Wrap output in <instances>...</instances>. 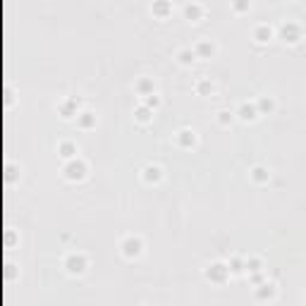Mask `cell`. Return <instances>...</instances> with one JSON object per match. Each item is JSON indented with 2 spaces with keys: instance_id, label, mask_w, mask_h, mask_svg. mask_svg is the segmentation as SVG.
I'll use <instances>...</instances> for the list:
<instances>
[{
  "instance_id": "6da1fadb",
  "label": "cell",
  "mask_w": 306,
  "mask_h": 306,
  "mask_svg": "<svg viewBox=\"0 0 306 306\" xmlns=\"http://www.w3.org/2000/svg\"><path fill=\"white\" fill-rule=\"evenodd\" d=\"M86 172H89V165L82 161V158H70V161L65 163V167H62L65 180H70V182H82L86 177Z\"/></svg>"
},
{
  "instance_id": "7a4b0ae2",
  "label": "cell",
  "mask_w": 306,
  "mask_h": 306,
  "mask_svg": "<svg viewBox=\"0 0 306 306\" xmlns=\"http://www.w3.org/2000/svg\"><path fill=\"white\" fill-rule=\"evenodd\" d=\"M230 275H232V270H230L227 263H223V261H216V263H211V266L206 268V278H208L211 282H216V285H225Z\"/></svg>"
},
{
  "instance_id": "3957f363",
  "label": "cell",
  "mask_w": 306,
  "mask_h": 306,
  "mask_svg": "<svg viewBox=\"0 0 306 306\" xmlns=\"http://www.w3.org/2000/svg\"><path fill=\"white\" fill-rule=\"evenodd\" d=\"M120 251L125 258H139L141 251H144V242L139 239V237H134V234H129L122 239V244H120Z\"/></svg>"
},
{
  "instance_id": "277c9868",
  "label": "cell",
  "mask_w": 306,
  "mask_h": 306,
  "mask_svg": "<svg viewBox=\"0 0 306 306\" xmlns=\"http://www.w3.org/2000/svg\"><path fill=\"white\" fill-rule=\"evenodd\" d=\"M65 268L70 275H82L84 270L89 268V258L84 256V253H70L67 258H65Z\"/></svg>"
},
{
  "instance_id": "5b68a950",
  "label": "cell",
  "mask_w": 306,
  "mask_h": 306,
  "mask_svg": "<svg viewBox=\"0 0 306 306\" xmlns=\"http://www.w3.org/2000/svg\"><path fill=\"white\" fill-rule=\"evenodd\" d=\"M280 38H282L285 43H299V41H302V27H299L297 22H285V24L280 27Z\"/></svg>"
},
{
  "instance_id": "8992f818",
  "label": "cell",
  "mask_w": 306,
  "mask_h": 306,
  "mask_svg": "<svg viewBox=\"0 0 306 306\" xmlns=\"http://www.w3.org/2000/svg\"><path fill=\"white\" fill-rule=\"evenodd\" d=\"M242 122H253L261 112H258V108H256V103H249V101H244L239 108H237V112H234Z\"/></svg>"
},
{
  "instance_id": "52a82bcc",
  "label": "cell",
  "mask_w": 306,
  "mask_h": 306,
  "mask_svg": "<svg viewBox=\"0 0 306 306\" xmlns=\"http://www.w3.org/2000/svg\"><path fill=\"white\" fill-rule=\"evenodd\" d=\"M57 112L65 117V120H72L74 115H79V98H65L60 106H57Z\"/></svg>"
},
{
  "instance_id": "ba28073f",
  "label": "cell",
  "mask_w": 306,
  "mask_h": 306,
  "mask_svg": "<svg viewBox=\"0 0 306 306\" xmlns=\"http://www.w3.org/2000/svg\"><path fill=\"white\" fill-rule=\"evenodd\" d=\"M151 12H153L156 19H167L172 15V2H170V0H153Z\"/></svg>"
},
{
  "instance_id": "9c48e42d",
  "label": "cell",
  "mask_w": 306,
  "mask_h": 306,
  "mask_svg": "<svg viewBox=\"0 0 306 306\" xmlns=\"http://www.w3.org/2000/svg\"><path fill=\"white\" fill-rule=\"evenodd\" d=\"M194 53H196V57H213L216 55V43L208 41V38H201L194 46Z\"/></svg>"
},
{
  "instance_id": "30bf717a",
  "label": "cell",
  "mask_w": 306,
  "mask_h": 306,
  "mask_svg": "<svg viewBox=\"0 0 306 306\" xmlns=\"http://www.w3.org/2000/svg\"><path fill=\"white\" fill-rule=\"evenodd\" d=\"M141 177H144L146 184H156V182L163 180V167L161 165H146L144 172H141Z\"/></svg>"
},
{
  "instance_id": "8fae6325",
  "label": "cell",
  "mask_w": 306,
  "mask_h": 306,
  "mask_svg": "<svg viewBox=\"0 0 306 306\" xmlns=\"http://www.w3.org/2000/svg\"><path fill=\"white\" fill-rule=\"evenodd\" d=\"M177 144L182 148H194L196 146V132L194 129H180L177 132Z\"/></svg>"
},
{
  "instance_id": "7c38bea8",
  "label": "cell",
  "mask_w": 306,
  "mask_h": 306,
  "mask_svg": "<svg viewBox=\"0 0 306 306\" xmlns=\"http://www.w3.org/2000/svg\"><path fill=\"white\" fill-rule=\"evenodd\" d=\"M134 89H137L139 96H151V93H156V82H153V77H141L134 84Z\"/></svg>"
},
{
  "instance_id": "4fadbf2b",
  "label": "cell",
  "mask_w": 306,
  "mask_h": 306,
  "mask_svg": "<svg viewBox=\"0 0 306 306\" xmlns=\"http://www.w3.org/2000/svg\"><path fill=\"white\" fill-rule=\"evenodd\" d=\"M253 38H256L258 43H268L270 38H273V27H268V24H258V27L253 29Z\"/></svg>"
},
{
  "instance_id": "5bb4252c",
  "label": "cell",
  "mask_w": 306,
  "mask_h": 306,
  "mask_svg": "<svg viewBox=\"0 0 306 306\" xmlns=\"http://www.w3.org/2000/svg\"><path fill=\"white\" fill-rule=\"evenodd\" d=\"M134 120L137 122H141V125H148L151 120H153V108H148V106H139V108L134 110Z\"/></svg>"
},
{
  "instance_id": "9a60e30c",
  "label": "cell",
  "mask_w": 306,
  "mask_h": 306,
  "mask_svg": "<svg viewBox=\"0 0 306 306\" xmlns=\"http://www.w3.org/2000/svg\"><path fill=\"white\" fill-rule=\"evenodd\" d=\"M77 125L82 127V129H91V127H96V115H93L91 110L79 112V115H77Z\"/></svg>"
},
{
  "instance_id": "2e32d148",
  "label": "cell",
  "mask_w": 306,
  "mask_h": 306,
  "mask_svg": "<svg viewBox=\"0 0 306 306\" xmlns=\"http://www.w3.org/2000/svg\"><path fill=\"white\" fill-rule=\"evenodd\" d=\"M275 297V285L273 282H261L258 287H256V299H273Z\"/></svg>"
},
{
  "instance_id": "e0dca14e",
  "label": "cell",
  "mask_w": 306,
  "mask_h": 306,
  "mask_svg": "<svg viewBox=\"0 0 306 306\" xmlns=\"http://www.w3.org/2000/svg\"><path fill=\"white\" fill-rule=\"evenodd\" d=\"M184 17L189 19V22H198V19L203 17V7L196 5V2H189V5L184 7Z\"/></svg>"
},
{
  "instance_id": "ac0fdd59",
  "label": "cell",
  "mask_w": 306,
  "mask_h": 306,
  "mask_svg": "<svg viewBox=\"0 0 306 306\" xmlns=\"http://www.w3.org/2000/svg\"><path fill=\"white\" fill-rule=\"evenodd\" d=\"M57 153H60L65 161L77 158V144H72V141H60V146H57Z\"/></svg>"
},
{
  "instance_id": "d6986e66",
  "label": "cell",
  "mask_w": 306,
  "mask_h": 306,
  "mask_svg": "<svg viewBox=\"0 0 306 306\" xmlns=\"http://www.w3.org/2000/svg\"><path fill=\"white\" fill-rule=\"evenodd\" d=\"M256 108H258L261 115H270V112L275 110V101H273L270 96H261V98L256 101Z\"/></svg>"
},
{
  "instance_id": "ffe728a7",
  "label": "cell",
  "mask_w": 306,
  "mask_h": 306,
  "mask_svg": "<svg viewBox=\"0 0 306 306\" xmlns=\"http://www.w3.org/2000/svg\"><path fill=\"white\" fill-rule=\"evenodd\" d=\"M249 175H251V180L258 182V184H263V182L270 180V172L263 167V165H256V167H251V172H249Z\"/></svg>"
},
{
  "instance_id": "44dd1931",
  "label": "cell",
  "mask_w": 306,
  "mask_h": 306,
  "mask_svg": "<svg viewBox=\"0 0 306 306\" xmlns=\"http://www.w3.org/2000/svg\"><path fill=\"white\" fill-rule=\"evenodd\" d=\"M194 60H196L194 48H182L180 53H177V62H180V65H192Z\"/></svg>"
},
{
  "instance_id": "7402d4cb",
  "label": "cell",
  "mask_w": 306,
  "mask_h": 306,
  "mask_svg": "<svg viewBox=\"0 0 306 306\" xmlns=\"http://www.w3.org/2000/svg\"><path fill=\"white\" fill-rule=\"evenodd\" d=\"M196 93H198V96H211V93H213V82H211V79H206V77H203V79H198V82H196Z\"/></svg>"
},
{
  "instance_id": "603a6c76",
  "label": "cell",
  "mask_w": 306,
  "mask_h": 306,
  "mask_svg": "<svg viewBox=\"0 0 306 306\" xmlns=\"http://www.w3.org/2000/svg\"><path fill=\"white\" fill-rule=\"evenodd\" d=\"M249 7H251V0H232V10L239 12V15L249 12Z\"/></svg>"
},
{
  "instance_id": "cb8c5ba5",
  "label": "cell",
  "mask_w": 306,
  "mask_h": 306,
  "mask_svg": "<svg viewBox=\"0 0 306 306\" xmlns=\"http://www.w3.org/2000/svg\"><path fill=\"white\" fill-rule=\"evenodd\" d=\"M227 266H230V270H232L234 275H239V273H244V268H247V263H244L242 258H237V256H234V258H232V261H230V263H227Z\"/></svg>"
},
{
  "instance_id": "d4e9b609",
  "label": "cell",
  "mask_w": 306,
  "mask_h": 306,
  "mask_svg": "<svg viewBox=\"0 0 306 306\" xmlns=\"http://www.w3.org/2000/svg\"><path fill=\"white\" fill-rule=\"evenodd\" d=\"M247 270H249V273H261V270H263V261L256 258V256L249 258V261H247Z\"/></svg>"
},
{
  "instance_id": "484cf974",
  "label": "cell",
  "mask_w": 306,
  "mask_h": 306,
  "mask_svg": "<svg viewBox=\"0 0 306 306\" xmlns=\"http://www.w3.org/2000/svg\"><path fill=\"white\" fill-rule=\"evenodd\" d=\"M232 117H234V112H230V110H220V112H218V122H220L223 127L230 125V122H232Z\"/></svg>"
},
{
  "instance_id": "4316f807",
  "label": "cell",
  "mask_w": 306,
  "mask_h": 306,
  "mask_svg": "<svg viewBox=\"0 0 306 306\" xmlns=\"http://www.w3.org/2000/svg\"><path fill=\"white\" fill-rule=\"evenodd\" d=\"M146 98V106H148V108H158V106H161V98H158V93H151V96H144Z\"/></svg>"
}]
</instances>
